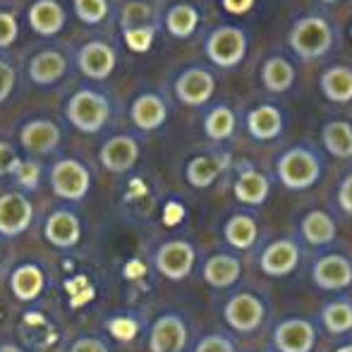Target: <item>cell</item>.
I'll return each mask as SVG.
<instances>
[{"label": "cell", "mask_w": 352, "mask_h": 352, "mask_svg": "<svg viewBox=\"0 0 352 352\" xmlns=\"http://www.w3.org/2000/svg\"><path fill=\"white\" fill-rule=\"evenodd\" d=\"M300 235L309 247H329L338 237V223L324 209L307 211L300 221Z\"/></svg>", "instance_id": "14"}, {"label": "cell", "mask_w": 352, "mask_h": 352, "mask_svg": "<svg viewBox=\"0 0 352 352\" xmlns=\"http://www.w3.org/2000/svg\"><path fill=\"white\" fill-rule=\"evenodd\" d=\"M197 261L195 247L187 240H168L156 252V269L168 280H185Z\"/></svg>", "instance_id": "9"}, {"label": "cell", "mask_w": 352, "mask_h": 352, "mask_svg": "<svg viewBox=\"0 0 352 352\" xmlns=\"http://www.w3.org/2000/svg\"><path fill=\"white\" fill-rule=\"evenodd\" d=\"M12 87H14V70L8 63L0 60V101H5L10 96Z\"/></svg>", "instance_id": "43"}, {"label": "cell", "mask_w": 352, "mask_h": 352, "mask_svg": "<svg viewBox=\"0 0 352 352\" xmlns=\"http://www.w3.org/2000/svg\"><path fill=\"white\" fill-rule=\"evenodd\" d=\"M300 245L290 237H280V240H274L264 247V252L259 254V269L269 278H287L300 269Z\"/></svg>", "instance_id": "7"}, {"label": "cell", "mask_w": 352, "mask_h": 352, "mask_svg": "<svg viewBox=\"0 0 352 352\" xmlns=\"http://www.w3.org/2000/svg\"><path fill=\"white\" fill-rule=\"evenodd\" d=\"M29 24L34 32L43 34V36H53L65 24V12L56 0H36L29 10Z\"/></svg>", "instance_id": "25"}, {"label": "cell", "mask_w": 352, "mask_h": 352, "mask_svg": "<svg viewBox=\"0 0 352 352\" xmlns=\"http://www.w3.org/2000/svg\"><path fill=\"white\" fill-rule=\"evenodd\" d=\"M34 216V209L29 204L27 197L10 192V195L0 197V235L5 237H17L29 228Z\"/></svg>", "instance_id": "13"}, {"label": "cell", "mask_w": 352, "mask_h": 352, "mask_svg": "<svg viewBox=\"0 0 352 352\" xmlns=\"http://www.w3.org/2000/svg\"><path fill=\"white\" fill-rule=\"evenodd\" d=\"M43 235L51 245L60 247V250H70L82 237V226H79L77 216L70 211H56L48 216Z\"/></svg>", "instance_id": "19"}, {"label": "cell", "mask_w": 352, "mask_h": 352, "mask_svg": "<svg viewBox=\"0 0 352 352\" xmlns=\"http://www.w3.org/2000/svg\"><path fill=\"white\" fill-rule=\"evenodd\" d=\"M321 94L331 103H350L352 101V67L333 65L324 70L319 79Z\"/></svg>", "instance_id": "24"}, {"label": "cell", "mask_w": 352, "mask_h": 352, "mask_svg": "<svg viewBox=\"0 0 352 352\" xmlns=\"http://www.w3.org/2000/svg\"><path fill=\"white\" fill-rule=\"evenodd\" d=\"M70 352H111V350H108V345L98 338H79L72 343Z\"/></svg>", "instance_id": "44"}, {"label": "cell", "mask_w": 352, "mask_h": 352, "mask_svg": "<svg viewBox=\"0 0 352 352\" xmlns=\"http://www.w3.org/2000/svg\"><path fill=\"white\" fill-rule=\"evenodd\" d=\"M197 24H199V12L192 5H175L168 10L166 14V27L175 38H187L195 34Z\"/></svg>", "instance_id": "32"}, {"label": "cell", "mask_w": 352, "mask_h": 352, "mask_svg": "<svg viewBox=\"0 0 352 352\" xmlns=\"http://www.w3.org/2000/svg\"><path fill=\"white\" fill-rule=\"evenodd\" d=\"M74 10L77 17L87 24H98L106 19L108 14V3L106 0H74Z\"/></svg>", "instance_id": "34"}, {"label": "cell", "mask_w": 352, "mask_h": 352, "mask_svg": "<svg viewBox=\"0 0 352 352\" xmlns=\"http://www.w3.org/2000/svg\"><path fill=\"white\" fill-rule=\"evenodd\" d=\"M79 67L87 77L106 79L116 67V51L101 41H91L79 51Z\"/></svg>", "instance_id": "21"}, {"label": "cell", "mask_w": 352, "mask_h": 352, "mask_svg": "<svg viewBox=\"0 0 352 352\" xmlns=\"http://www.w3.org/2000/svg\"><path fill=\"white\" fill-rule=\"evenodd\" d=\"M0 352H22V350L14 348V345H3V348H0Z\"/></svg>", "instance_id": "47"}, {"label": "cell", "mask_w": 352, "mask_h": 352, "mask_svg": "<svg viewBox=\"0 0 352 352\" xmlns=\"http://www.w3.org/2000/svg\"><path fill=\"white\" fill-rule=\"evenodd\" d=\"M235 125H237L235 113L228 106H218V108H213V111H209V116H206L204 132L209 140L223 142V140H230L232 132H235Z\"/></svg>", "instance_id": "33"}, {"label": "cell", "mask_w": 352, "mask_h": 352, "mask_svg": "<svg viewBox=\"0 0 352 352\" xmlns=\"http://www.w3.org/2000/svg\"><path fill=\"white\" fill-rule=\"evenodd\" d=\"M350 36H352V29H350Z\"/></svg>", "instance_id": "49"}, {"label": "cell", "mask_w": 352, "mask_h": 352, "mask_svg": "<svg viewBox=\"0 0 352 352\" xmlns=\"http://www.w3.org/2000/svg\"><path fill=\"white\" fill-rule=\"evenodd\" d=\"M321 142H324L326 151L336 158L348 161L352 158V125L345 120H331L321 130Z\"/></svg>", "instance_id": "28"}, {"label": "cell", "mask_w": 352, "mask_h": 352, "mask_svg": "<svg viewBox=\"0 0 352 352\" xmlns=\"http://www.w3.org/2000/svg\"><path fill=\"white\" fill-rule=\"evenodd\" d=\"M261 82L269 91L274 94H283L295 84V67H292L290 60L280 56H274L264 63L261 67Z\"/></svg>", "instance_id": "30"}, {"label": "cell", "mask_w": 352, "mask_h": 352, "mask_svg": "<svg viewBox=\"0 0 352 352\" xmlns=\"http://www.w3.org/2000/svg\"><path fill=\"white\" fill-rule=\"evenodd\" d=\"M148 14H151L148 5H144V3H130L125 8V14H122V27L130 29L132 22H146Z\"/></svg>", "instance_id": "39"}, {"label": "cell", "mask_w": 352, "mask_h": 352, "mask_svg": "<svg viewBox=\"0 0 352 352\" xmlns=\"http://www.w3.org/2000/svg\"><path fill=\"white\" fill-rule=\"evenodd\" d=\"M321 3H329L331 5V3H340V0H321Z\"/></svg>", "instance_id": "48"}, {"label": "cell", "mask_w": 352, "mask_h": 352, "mask_svg": "<svg viewBox=\"0 0 352 352\" xmlns=\"http://www.w3.org/2000/svg\"><path fill=\"white\" fill-rule=\"evenodd\" d=\"M17 38V19L10 12H0V48L10 46Z\"/></svg>", "instance_id": "38"}, {"label": "cell", "mask_w": 352, "mask_h": 352, "mask_svg": "<svg viewBox=\"0 0 352 352\" xmlns=\"http://www.w3.org/2000/svg\"><path fill=\"white\" fill-rule=\"evenodd\" d=\"M65 58L58 51H43L38 56L32 58V65H29V74L36 84H53L65 74Z\"/></svg>", "instance_id": "31"}, {"label": "cell", "mask_w": 352, "mask_h": 352, "mask_svg": "<svg viewBox=\"0 0 352 352\" xmlns=\"http://www.w3.org/2000/svg\"><path fill=\"white\" fill-rule=\"evenodd\" d=\"M10 287H12L14 297L22 302H32L41 295L43 290V274L38 266L24 264L19 269H14L12 278H10Z\"/></svg>", "instance_id": "29"}, {"label": "cell", "mask_w": 352, "mask_h": 352, "mask_svg": "<svg viewBox=\"0 0 352 352\" xmlns=\"http://www.w3.org/2000/svg\"><path fill=\"white\" fill-rule=\"evenodd\" d=\"M338 206L343 213L352 216V173L350 175H345L338 185Z\"/></svg>", "instance_id": "42"}, {"label": "cell", "mask_w": 352, "mask_h": 352, "mask_svg": "<svg viewBox=\"0 0 352 352\" xmlns=\"http://www.w3.org/2000/svg\"><path fill=\"white\" fill-rule=\"evenodd\" d=\"M22 146L32 153H51L60 144V130L51 120H32L22 127Z\"/></svg>", "instance_id": "22"}, {"label": "cell", "mask_w": 352, "mask_h": 352, "mask_svg": "<svg viewBox=\"0 0 352 352\" xmlns=\"http://www.w3.org/2000/svg\"><path fill=\"white\" fill-rule=\"evenodd\" d=\"M125 41L132 51H148L153 43V27H132L125 29Z\"/></svg>", "instance_id": "35"}, {"label": "cell", "mask_w": 352, "mask_h": 352, "mask_svg": "<svg viewBox=\"0 0 352 352\" xmlns=\"http://www.w3.org/2000/svg\"><path fill=\"white\" fill-rule=\"evenodd\" d=\"M51 185H53V192H56L58 197L77 201L89 192L91 177H89V170L79 161L65 158V161H58L56 166H53Z\"/></svg>", "instance_id": "10"}, {"label": "cell", "mask_w": 352, "mask_h": 352, "mask_svg": "<svg viewBox=\"0 0 352 352\" xmlns=\"http://www.w3.org/2000/svg\"><path fill=\"white\" fill-rule=\"evenodd\" d=\"M223 237L232 250H252L259 240V221L252 213H232L223 226Z\"/></svg>", "instance_id": "17"}, {"label": "cell", "mask_w": 352, "mask_h": 352, "mask_svg": "<svg viewBox=\"0 0 352 352\" xmlns=\"http://www.w3.org/2000/svg\"><path fill=\"white\" fill-rule=\"evenodd\" d=\"M19 158L14 153V148L10 144L0 142V175H12L14 168H17Z\"/></svg>", "instance_id": "41"}, {"label": "cell", "mask_w": 352, "mask_h": 352, "mask_svg": "<svg viewBox=\"0 0 352 352\" xmlns=\"http://www.w3.org/2000/svg\"><path fill=\"white\" fill-rule=\"evenodd\" d=\"M12 175L17 177V182L22 187L34 190V187L38 185V177H41V168H38V163H34V161H19Z\"/></svg>", "instance_id": "36"}, {"label": "cell", "mask_w": 352, "mask_h": 352, "mask_svg": "<svg viewBox=\"0 0 352 352\" xmlns=\"http://www.w3.org/2000/svg\"><path fill=\"white\" fill-rule=\"evenodd\" d=\"M168 108L156 94H142L135 103H132V122L140 130H156L166 122Z\"/></svg>", "instance_id": "26"}, {"label": "cell", "mask_w": 352, "mask_h": 352, "mask_svg": "<svg viewBox=\"0 0 352 352\" xmlns=\"http://www.w3.org/2000/svg\"><path fill=\"white\" fill-rule=\"evenodd\" d=\"M195 352H237L232 340L223 333H211V336H204V338L197 343Z\"/></svg>", "instance_id": "37"}, {"label": "cell", "mask_w": 352, "mask_h": 352, "mask_svg": "<svg viewBox=\"0 0 352 352\" xmlns=\"http://www.w3.org/2000/svg\"><path fill=\"white\" fill-rule=\"evenodd\" d=\"M316 340H319L316 324L305 316H287L274 326L271 333L276 352H314Z\"/></svg>", "instance_id": "4"}, {"label": "cell", "mask_w": 352, "mask_h": 352, "mask_svg": "<svg viewBox=\"0 0 352 352\" xmlns=\"http://www.w3.org/2000/svg\"><path fill=\"white\" fill-rule=\"evenodd\" d=\"M287 43L302 60H319L333 46V29L324 17H302L292 24Z\"/></svg>", "instance_id": "2"}, {"label": "cell", "mask_w": 352, "mask_h": 352, "mask_svg": "<svg viewBox=\"0 0 352 352\" xmlns=\"http://www.w3.org/2000/svg\"><path fill=\"white\" fill-rule=\"evenodd\" d=\"M276 175L280 185L290 192H305L311 190L324 175V163L311 148L292 146L276 161Z\"/></svg>", "instance_id": "1"}, {"label": "cell", "mask_w": 352, "mask_h": 352, "mask_svg": "<svg viewBox=\"0 0 352 352\" xmlns=\"http://www.w3.org/2000/svg\"><path fill=\"white\" fill-rule=\"evenodd\" d=\"M67 118L87 135L98 132L108 120V101L94 91H77L67 103Z\"/></svg>", "instance_id": "8"}, {"label": "cell", "mask_w": 352, "mask_h": 352, "mask_svg": "<svg viewBox=\"0 0 352 352\" xmlns=\"http://www.w3.org/2000/svg\"><path fill=\"white\" fill-rule=\"evenodd\" d=\"M333 352H352V343H345V345H340V348H336Z\"/></svg>", "instance_id": "46"}, {"label": "cell", "mask_w": 352, "mask_h": 352, "mask_svg": "<svg viewBox=\"0 0 352 352\" xmlns=\"http://www.w3.org/2000/svg\"><path fill=\"white\" fill-rule=\"evenodd\" d=\"M311 283L324 292H340L352 285V261L340 252L321 254L311 264Z\"/></svg>", "instance_id": "6"}, {"label": "cell", "mask_w": 352, "mask_h": 352, "mask_svg": "<svg viewBox=\"0 0 352 352\" xmlns=\"http://www.w3.org/2000/svg\"><path fill=\"white\" fill-rule=\"evenodd\" d=\"M137 158H140V144L127 135L113 137L101 148V163L111 173H127L137 163Z\"/></svg>", "instance_id": "16"}, {"label": "cell", "mask_w": 352, "mask_h": 352, "mask_svg": "<svg viewBox=\"0 0 352 352\" xmlns=\"http://www.w3.org/2000/svg\"><path fill=\"white\" fill-rule=\"evenodd\" d=\"M111 333L116 336V338L120 340H132L137 333V324L132 319H125V316H120V319H113L111 321Z\"/></svg>", "instance_id": "40"}, {"label": "cell", "mask_w": 352, "mask_h": 352, "mask_svg": "<svg viewBox=\"0 0 352 352\" xmlns=\"http://www.w3.org/2000/svg\"><path fill=\"white\" fill-rule=\"evenodd\" d=\"M204 280L216 290H228L242 276V261L235 254H211L201 271Z\"/></svg>", "instance_id": "15"}, {"label": "cell", "mask_w": 352, "mask_h": 352, "mask_svg": "<svg viewBox=\"0 0 352 352\" xmlns=\"http://www.w3.org/2000/svg\"><path fill=\"white\" fill-rule=\"evenodd\" d=\"M283 125H285L283 122V113L276 106H269V103H261V106H256L247 116V132L256 142H271L276 137H280Z\"/></svg>", "instance_id": "20"}, {"label": "cell", "mask_w": 352, "mask_h": 352, "mask_svg": "<svg viewBox=\"0 0 352 352\" xmlns=\"http://www.w3.org/2000/svg\"><path fill=\"white\" fill-rule=\"evenodd\" d=\"M232 192H235V199L245 206H261L271 195V182L264 173L254 170V168H247L237 175L235 185H232Z\"/></svg>", "instance_id": "18"}, {"label": "cell", "mask_w": 352, "mask_h": 352, "mask_svg": "<svg viewBox=\"0 0 352 352\" xmlns=\"http://www.w3.org/2000/svg\"><path fill=\"white\" fill-rule=\"evenodd\" d=\"M254 5V0H223V8L232 14H245Z\"/></svg>", "instance_id": "45"}, {"label": "cell", "mask_w": 352, "mask_h": 352, "mask_svg": "<svg viewBox=\"0 0 352 352\" xmlns=\"http://www.w3.org/2000/svg\"><path fill=\"white\" fill-rule=\"evenodd\" d=\"M190 340V331L182 316L163 314L156 319L148 333V350L151 352H182Z\"/></svg>", "instance_id": "11"}, {"label": "cell", "mask_w": 352, "mask_h": 352, "mask_svg": "<svg viewBox=\"0 0 352 352\" xmlns=\"http://www.w3.org/2000/svg\"><path fill=\"white\" fill-rule=\"evenodd\" d=\"M319 316L324 331H329L331 336H345L352 331V302L345 297H336V300L326 302Z\"/></svg>", "instance_id": "27"}, {"label": "cell", "mask_w": 352, "mask_h": 352, "mask_svg": "<svg viewBox=\"0 0 352 352\" xmlns=\"http://www.w3.org/2000/svg\"><path fill=\"white\" fill-rule=\"evenodd\" d=\"M228 166V156H195L185 168L187 182L197 190H206L218 180L223 170Z\"/></svg>", "instance_id": "23"}, {"label": "cell", "mask_w": 352, "mask_h": 352, "mask_svg": "<svg viewBox=\"0 0 352 352\" xmlns=\"http://www.w3.org/2000/svg\"><path fill=\"white\" fill-rule=\"evenodd\" d=\"M206 56L218 67H235L247 56V36L240 27H218L206 38Z\"/></svg>", "instance_id": "5"}, {"label": "cell", "mask_w": 352, "mask_h": 352, "mask_svg": "<svg viewBox=\"0 0 352 352\" xmlns=\"http://www.w3.org/2000/svg\"><path fill=\"white\" fill-rule=\"evenodd\" d=\"M266 316H269V307L256 292L242 290L228 297L223 305V319L232 331L242 336H252L264 326Z\"/></svg>", "instance_id": "3"}, {"label": "cell", "mask_w": 352, "mask_h": 352, "mask_svg": "<svg viewBox=\"0 0 352 352\" xmlns=\"http://www.w3.org/2000/svg\"><path fill=\"white\" fill-rule=\"evenodd\" d=\"M216 91V79L211 77V72H206L204 67H190L177 77L175 82V94L185 106H204L206 101Z\"/></svg>", "instance_id": "12"}]
</instances>
